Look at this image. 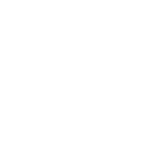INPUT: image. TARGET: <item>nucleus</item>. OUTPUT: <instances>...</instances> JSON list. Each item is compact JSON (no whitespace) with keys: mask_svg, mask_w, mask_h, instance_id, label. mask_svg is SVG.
I'll return each mask as SVG.
<instances>
[]
</instances>
